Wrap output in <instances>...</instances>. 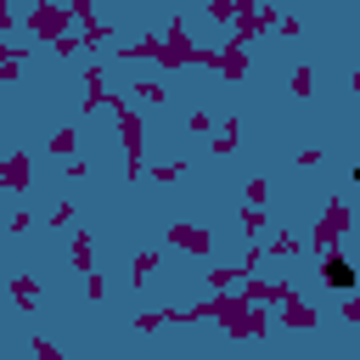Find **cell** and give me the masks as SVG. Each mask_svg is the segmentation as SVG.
I'll use <instances>...</instances> for the list:
<instances>
[{"label":"cell","instance_id":"1","mask_svg":"<svg viewBox=\"0 0 360 360\" xmlns=\"http://www.w3.org/2000/svg\"><path fill=\"white\" fill-rule=\"evenodd\" d=\"M326 287L332 292H354V264L349 259H326Z\"/></svg>","mask_w":360,"mask_h":360}]
</instances>
